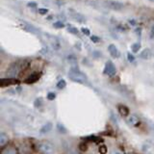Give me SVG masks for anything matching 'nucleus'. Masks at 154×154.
<instances>
[{
	"label": "nucleus",
	"mask_w": 154,
	"mask_h": 154,
	"mask_svg": "<svg viewBox=\"0 0 154 154\" xmlns=\"http://www.w3.org/2000/svg\"><path fill=\"white\" fill-rule=\"evenodd\" d=\"M26 64L24 62H21V63H13L10 66L9 69H7V76L9 78H15L18 75H19V73L22 72V69H24Z\"/></svg>",
	"instance_id": "1"
},
{
	"label": "nucleus",
	"mask_w": 154,
	"mask_h": 154,
	"mask_svg": "<svg viewBox=\"0 0 154 154\" xmlns=\"http://www.w3.org/2000/svg\"><path fill=\"white\" fill-rule=\"evenodd\" d=\"M37 151L41 154H53L54 153V145L48 141H42L36 144Z\"/></svg>",
	"instance_id": "2"
},
{
	"label": "nucleus",
	"mask_w": 154,
	"mask_h": 154,
	"mask_svg": "<svg viewBox=\"0 0 154 154\" xmlns=\"http://www.w3.org/2000/svg\"><path fill=\"white\" fill-rule=\"evenodd\" d=\"M69 77L72 79V81L81 83V84H84V83L87 82V76L81 72V70H79L78 69H75V68H72L69 70Z\"/></svg>",
	"instance_id": "3"
},
{
	"label": "nucleus",
	"mask_w": 154,
	"mask_h": 154,
	"mask_svg": "<svg viewBox=\"0 0 154 154\" xmlns=\"http://www.w3.org/2000/svg\"><path fill=\"white\" fill-rule=\"evenodd\" d=\"M104 6L113 11H120L124 8V4H122L120 1H112V0H110V1L104 2Z\"/></svg>",
	"instance_id": "4"
},
{
	"label": "nucleus",
	"mask_w": 154,
	"mask_h": 154,
	"mask_svg": "<svg viewBox=\"0 0 154 154\" xmlns=\"http://www.w3.org/2000/svg\"><path fill=\"white\" fill-rule=\"evenodd\" d=\"M69 15L74 21H76L78 23H84L86 21V18H85L84 15H81L80 13H77V12L74 11L73 9L69 10Z\"/></svg>",
	"instance_id": "5"
},
{
	"label": "nucleus",
	"mask_w": 154,
	"mask_h": 154,
	"mask_svg": "<svg viewBox=\"0 0 154 154\" xmlns=\"http://www.w3.org/2000/svg\"><path fill=\"white\" fill-rule=\"evenodd\" d=\"M103 72H104V74H106V75H108V76L115 75V74L117 73V69H116L115 65L113 64V62L108 61L107 63H106Z\"/></svg>",
	"instance_id": "6"
},
{
	"label": "nucleus",
	"mask_w": 154,
	"mask_h": 154,
	"mask_svg": "<svg viewBox=\"0 0 154 154\" xmlns=\"http://www.w3.org/2000/svg\"><path fill=\"white\" fill-rule=\"evenodd\" d=\"M19 81L15 78H3L0 80V87L1 88H5V87H9L12 85H17L18 84Z\"/></svg>",
	"instance_id": "7"
},
{
	"label": "nucleus",
	"mask_w": 154,
	"mask_h": 154,
	"mask_svg": "<svg viewBox=\"0 0 154 154\" xmlns=\"http://www.w3.org/2000/svg\"><path fill=\"white\" fill-rule=\"evenodd\" d=\"M1 154H19V151L14 145H7L2 147Z\"/></svg>",
	"instance_id": "8"
},
{
	"label": "nucleus",
	"mask_w": 154,
	"mask_h": 154,
	"mask_svg": "<svg viewBox=\"0 0 154 154\" xmlns=\"http://www.w3.org/2000/svg\"><path fill=\"white\" fill-rule=\"evenodd\" d=\"M39 78H41V73L35 72V73H32L31 75L27 77L24 82L26 83V84H33V83H36Z\"/></svg>",
	"instance_id": "9"
},
{
	"label": "nucleus",
	"mask_w": 154,
	"mask_h": 154,
	"mask_svg": "<svg viewBox=\"0 0 154 154\" xmlns=\"http://www.w3.org/2000/svg\"><path fill=\"white\" fill-rule=\"evenodd\" d=\"M108 51H109L110 55H111L113 58H118L120 56V50L118 49V47L115 45H110L108 46Z\"/></svg>",
	"instance_id": "10"
},
{
	"label": "nucleus",
	"mask_w": 154,
	"mask_h": 154,
	"mask_svg": "<svg viewBox=\"0 0 154 154\" xmlns=\"http://www.w3.org/2000/svg\"><path fill=\"white\" fill-rule=\"evenodd\" d=\"M118 113L120 114V115L122 117H126V116H128V114H129V109L126 107V106L124 105H120L118 106Z\"/></svg>",
	"instance_id": "11"
},
{
	"label": "nucleus",
	"mask_w": 154,
	"mask_h": 154,
	"mask_svg": "<svg viewBox=\"0 0 154 154\" xmlns=\"http://www.w3.org/2000/svg\"><path fill=\"white\" fill-rule=\"evenodd\" d=\"M140 57L142 59H145V60H147V59H149V58L151 57V50L148 49V48L143 50L141 52V54H140Z\"/></svg>",
	"instance_id": "12"
},
{
	"label": "nucleus",
	"mask_w": 154,
	"mask_h": 154,
	"mask_svg": "<svg viewBox=\"0 0 154 154\" xmlns=\"http://www.w3.org/2000/svg\"><path fill=\"white\" fill-rule=\"evenodd\" d=\"M8 136L6 135L5 133H0V145H1L2 147H4L5 145L8 144Z\"/></svg>",
	"instance_id": "13"
},
{
	"label": "nucleus",
	"mask_w": 154,
	"mask_h": 154,
	"mask_svg": "<svg viewBox=\"0 0 154 154\" xmlns=\"http://www.w3.org/2000/svg\"><path fill=\"white\" fill-rule=\"evenodd\" d=\"M128 120H129V123L133 125V126H138L140 124V120H139V118L136 117V116H131L129 118H128Z\"/></svg>",
	"instance_id": "14"
},
{
	"label": "nucleus",
	"mask_w": 154,
	"mask_h": 154,
	"mask_svg": "<svg viewBox=\"0 0 154 154\" xmlns=\"http://www.w3.org/2000/svg\"><path fill=\"white\" fill-rule=\"evenodd\" d=\"M20 154H31V148L27 144H24L20 148Z\"/></svg>",
	"instance_id": "15"
},
{
	"label": "nucleus",
	"mask_w": 154,
	"mask_h": 154,
	"mask_svg": "<svg viewBox=\"0 0 154 154\" xmlns=\"http://www.w3.org/2000/svg\"><path fill=\"white\" fill-rule=\"evenodd\" d=\"M85 141H89V142H93V143H99V142H102V140L100 138H98L96 136H89L84 138Z\"/></svg>",
	"instance_id": "16"
},
{
	"label": "nucleus",
	"mask_w": 154,
	"mask_h": 154,
	"mask_svg": "<svg viewBox=\"0 0 154 154\" xmlns=\"http://www.w3.org/2000/svg\"><path fill=\"white\" fill-rule=\"evenodd\" d=\"M51 128H52V124H51L50 122H48V123H46V124L41 129V132H42V133H47L48 131H50Z\"/></svg>",
	"instance_id": "17"
},
{
	"label": "nucleus",
	"mask_w": 154,
	"mask_h": 154,
	"mask_svg": "<svg viewBox=\"0 0 154 154\" xmlns=\"http://www.w3.org/2000/svg\"><path fill=\"white\" fill-rule=\"evenodd\" d=\"M131 48H132V51H133L134 53H137V52H139V50L141 48V45H140L139 42L134 43V45H132Z\"/></svg>",
	"instance_id": "18"
},
{
	"label": "nucleus",
	"mask_w": 154,
	"mask_h": 154,
	"mask_svg": "<svg viewBox=\"0 0 154 154\" xmlns=\"http://www.w3.org/2000/svg\"><path fill=\"white\" fill-rule=\"evenodd\" d=\"M66 87V82L65 80H60L57 83V88L58 89L63 90V89H65Z\"/></svg>",
	"instance_id": "19"
},
{
	"label": "nucleus",
	"mask_w": 154,
	"mask_h": 154,
	"mask_svg": "<svg viewBox=\"0 0 154 154\" xmlns=\"http://www.w3.org/2000/svg\"><path fill=\"white\" fill-rule=\"evenodd\" d=\"M53 26L55 27V28H58V29H60V28H64L65 27V24L63 23L62 21H57V22H55Z\"/></svg>",
	"instance_id": "20"
},
{
	"label": "nucleus",
	"mask_w": 154,
	"mask_h": 154,
	"mask_svg": "<svg viewBox=\"0 0 154 154\" xmlns=\"http://www.w3.org/2000/svg\"><path fill=\"white\" fill-rule=\"evenodd\" d=\"M79 149H80L81 151H86L87 149H88V145L86 143H81L79 145Z\"/></svg>",
	"instance_id": "21"
},
{
	"label": "nucleus",
	"mask_w": 154,
	"mask_h": 154,
	"mask_svg": "<svg viewBox=\"0 0 154 154\" xmlns=\"http://www.w3.org/2000/svg\"><path fill=\"white\" fill-rule=\"evenodd\" d=\"M68 31H69V33L73 34V35H78V33H79L78 29L77 28H74V27H69V28L68 29Z\"/></svg>",
	"instance_id": "22"
},
{
	"label": "nucleus",
	"mask_w": 154,
	"mask_h": 154,
	"mask_svg": "<svg viewBox=\"0 0 154 154\" xmlns=\"http://www.w3.org/2000/svg\"><path fill=\"white\" fill-rule=\"evenodd\" d=\"M99 152L101 154H106V152H107V147H106L105 145H100L99 147Z\"/></svg>",
	"instance_id": "23"
},
{
	"label": "nucleus",
	"mask_w": 154,
	"mask_h": 154,
	"mask_svg": "<svg viewBox=\"0 0 154 154\" xmlns=\"http://www.w3.org/2000/svg\"><path fill=\"white\" fill-rule=\"evenodd\" d=\"M55 97H56V94H55L54 93H49L48 94H47V98H48L49 100H54Z\"/></svg>",
	"instance_id": "24"
},
{
	"label": "nucleus",
	"mask_w": 154,
	"mask_h": 154,
	"mask_svg": "<svg viewBox=\"0 0 154 154\" xmlns=\"http://www.w3.org/2000/svg\"><path fill=\"white\" fill-rule=\"evenodd\" d=\"M91 39H92V41L93 42H98L100 41V39L98 38V37H96V36H93V37H91Z\"/></svg>",
	"instance_id": "25"
},
{
	"label": "nucleus",
	"mask_w": 154,
	"mask_h": 154,
	"mask_svg": "<svg viewBox=\"0 0 154 154\" xmlns=\"http://www.w3.org/2000/svg\"><path fill=\"white\" fill-rule=\"evenodd\" d=\"M127 57H128V61H129V62H133L134 60H135V58H134V56H133V55L130 54V53L127 54Z\"/></svg>",
	"instance_id": "26"
},
{
	"label": "nucleus",
	"mask_w": 154,
	"mask_h": 154,
	"mask_svg": "<svg viewBox=\"0 0 154 154\" xmlns=\"http://www.w3.org/2000/svg\"><path fill=\"white\" fill-rule=\"evenodd\" d=\"M39 13L41 15H45V14H47V10L46 9H39Z\"/></svg>",
	"instance_id": "27"
},
{
	"label": "nucleus",
	"mask_w": 154,
	"mask_h": 154,
	"mask_svg": "<svg viewBox=\"0 0 154 154\" xmlns=\"http://www.w3.org/2000/svg\"><path fill=\"white\" fill-rule=\"evenodd\" d=\"M82 32L85 35H90V30L88 28H82Z\"/></svg>",
	"instance_id": "28"
},
{
	"label": "nucleus",
	"mask_w": 154,
	"mask_h": 154,
	"mask_svg": "<svg viewBox=\"0 0 154 154\" xmlns=\"http://www.w3.org/2000/svg\"><path fill=\"white\" fill-rule=\"evenodd\" d=\"M111 154H123V153H122L121 151H120V150H118V149H115V150L112 151Z\"/></svg>",
	"instance_id": "29"
},
{
	"label": "nucleus",
	"mask_w": 154,
	"mask_h": 154,
	"mask_svg": "<svg viewBox=\"0 0 154 154\" xmlns=\"http://www.w3.org/2000/svg\"><path fill=\"white\" fill-rule=\"evenodd\" d=\"M151 38L154 39V25L151 27Z\"/></svg>",
	"instance_id": "30"
},
{
	"label": "nucleus",
	"mask_w": 154,
	"mask_h": 154,
	"mask_svg": "<svg viewBox=\"0 0 154 154\" xmlns=\"http://www.w3.org/2000/svg\"><path fill=\"white\" fill-rule=\"evenodd\" d=\"M28 6L29 7H36V4H35V3H29Z\"/></svg>",
	"instance_id": "31"
},
{
	"label": "nucleus",
	"mask_w": 154,
	"mask_h": 154,
	"mask_svg": "<svg viewBox=\"0 0 154 154\" xmlns=\"http://www.w3.org/2000/svg\"><path fill=\"white\" fill-rule=\"evenodd\" d=\"M129 154H136V153H129Z\"/></svg>",
	"instance_id": "32"
},
{
	"label": "nucleus",
	"mask_w": 154,
	"mask_h": 154,
	"mask_svg": "<svg viewBox=\"0 0 154 154\" xmlns=\"http://www.w3.org/2000/svg\"><path fill=\"white\" fill-rule=\"evenodd\" d=\"M72 154H79V153H72Z\"/></svg>",
	"instance_id": "33"
}]
</instances>
